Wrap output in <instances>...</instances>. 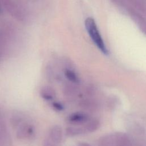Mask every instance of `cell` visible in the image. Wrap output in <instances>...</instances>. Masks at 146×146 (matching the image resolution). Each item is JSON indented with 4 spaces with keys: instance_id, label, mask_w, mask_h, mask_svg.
I'll use <instances>...</instances> for the list:
<instances>
[{
    "instance_id": "cell-1",
    "label": "cell",
    "mask_w": 146,
    "mask_h": 146,
    "mask_svg": "<svg viewBox=\"0 0 146 146\" xmlns=\"http://www.w3.org/2000/svg\"><path fill=\"white\" fill-rule=\"evenodd\" d=\"M84 24L87 31L93 42L103 53L107 54L108 50L95 20L91 17H88L85 20Z\"/></svg>"
},
{
    "instance_id": "cell-2",
    "label": "cell",
    "mask_w": 146,
    "mask_h": 146,
    "mask_svg": "<svg viewBox=\"0 0 146 146\" xmlns=\"http://www.w3.org/2000/svg\"><path fill=\"white\" fill-rule=\"evenodd\" d=\"M99 146H131L128 137L124 135H111L100 139Z\"/></svg>"
},
{
    "instance_id": "cell-3",
    "label": "cell",
    "mask_w": 146,
    "mask_h": 146,
    "mask_svg": "<svg viewBox=\"0 0 146 146\" xmlns=\"http://www.w3.org/2000/svg\"><path fill=\"white\" fill-rule=\"evenodd\" d=\"M35 134V129L33 125L27 123H21L17 131L16 135L18 139H30Z\"/></svg>"
},
{
    "instance_id": "cell-4",
    "label": "cell",
    "mask_w": 146,
    "mask_h": 146,
    "mask_svg": "<svg viewBox=\"0 0 146 146\" xmlns=\"http://www.w3.org/2000/svg\"><path fill=\"white\" fill-rule=\"evenodd\" d=\"M89 120L88 115L87 113L82 112L72 113L67 118V120L68 123L75 125L86 123Z\"/></svg>"
},
{
    "instance_id": "cell-5",
    "label": "cell",
    "mask_w": 146,
    "mask_h": 146,
    "mask_svg": "<svg viewBox=\"0 0 146 146\" xmlns=\"http://www.w3.org/2000/svg\"><path fill=\"white\" fill-rule=\"evenodd\" d=\"M48 139L57 144L60 143L63 139L62 128L58 125L52 127L49 131Z\"/></svg>"
},
{
    "instance_id": "cell-6",
    "label": "cell",
    "mask_w": 146,
    "mask_h": 146,
    "mask_svg": "<svg viewBox=\"0 0 146 146\" xmlns=\"http://www.w3.org/2000/svg\"><path fill=\"white\" fill-rule=\"evenodd\" d=\"M9 141L5 122L0 113V146H7Z\"/></svg>"
},
{
    "instance_id": "cell-7",
    "label": "cell",
    "mask_w": 146,
    "mask_h": 146,
    "mask_svg": "<svg viewBox=\"0 0 146 146\" xmlns=\"http://www.w3.org/2000/svg\"><path fill=\"white\" fill-rule=\"evenodd\" d=\"M40 96L45 100L51 101L56 98L55 90L51 86H44L40 90Z\"/></svg>"
},
{
    "instance_id": "cell-8",
    "label": "cell",
    "mask_w": 146,
    "mask_h": 146,
    "mask_svg": "<svg viewBox=\"0 0 146 146\" xmlns=\"http://www.w3.org/2000/svg\"><path fill=\"white\" fill-rule=\"evenodd\" d=\"M76 84L69 82L67 83L63 87V93L68 98H73L78 94V88Z\"/></svg>"
},
{
    "instance_id": "cell-9",
    "label": "cell",
    "mask_w": 146,
    "mask_h": 146,
    "mask_svg": "<svg viewBox=\"0 0 146 146\" xmlns=\"http://www.w3.org/2000/svg\"><path fill=\"white\" fill-rule=\"evenodd\" d=\"M64 74L66 78L71 83L78 84L80 82V79L76 72L70 68H66L64 71Z\"/></svg>"
},
{
    "instance_id": "cell-10",
    "label": "cell",
    "mask_w": 146,
    "mask_h": 146,
    "mask_svg": "<svg viewBox=\"0 0 146 146\" xmlns=\"http://www.w3.org/2000/svg\"><path fill=\"white\" fill-rule=\"evenodd\" d=\"M84 128L83 129L77 127H68L65 129V134L69 137H73L80 135L84 132Z\"/></svg>"
},
{
    "instance_id": "cell-11",
    "label": "cell",
    "mask_w": 146,
    "mask_h": 146,
    "mask_svg": "<svg viewBox=\"0 0 146 146\" xmlns=\"http://www.w3.org/2000/svg\"><path fill=\"white\" fill-rule=\"evenodd\" d=\"M99 127V122L95 119L89 120L85 126L84 129L86 131L93 132L95 131Z\"/></svg>"
},
{
    "instance_id": "cell-12",
    "label": "cell",
    "mask_w": 146,
    "mask_h": 146,
    "mask_svg": "<svg viewBox=\"0 0 146 146\" xmlns=\"http://www.w3.org/2000/svg\"><path fill=\"white\" fill-rule=\"evenodd\" d=\"M52 106L54 110L57 111H63L64 107L62 103L59 102H54L52 103Z\"/></svg>"
},
{
    "instance_id": "cell-13",
    "label": "cell",
    "mask_w": 146,
    "mask_h": 146,
    "mask_svg": "<svg viewBox=\"0 0 146 146\" xmlns=\"http://www.w3.org/2000/svg\"><path fill=\"white\" fill-rule=\"evenodd\" d=\"M43 146H58V144L52 142L49 139H47L44 140L43 143Z\"/></svg>"
},
{
    "instance_id": "cell-14",
    "label": "cell",
    "mask_w": 146,
    "mask_h": 146,
    "mask_svg": "<svg viewBox=\"0 0 146 146\" xmlns=\"http://www.w3.org/2000/svg\"><path fill=\"white\" fill-rule=\"evenodd\" d=\"M77 146H92L90 144L87 143H84V142H82V143H79L78 144Z\"/></svg>"
}]
</instances>
